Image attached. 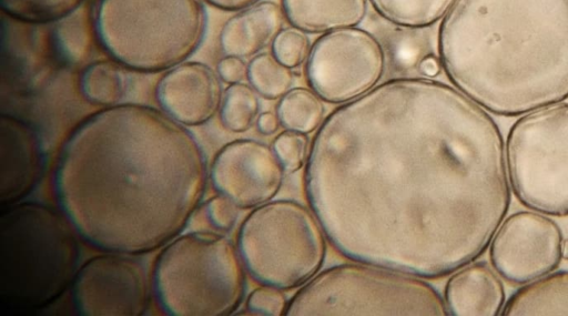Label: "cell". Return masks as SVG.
Segmentation results:
<instances>
[{"label":"cell","instance_id":"7","mask_svg":"<svg viewBox=\"0 0 568 316\" xmlns=\"http://www.w3.org/2000/svg\"><path fill=\"white\" fill-rule=\"evenodd\" d=\"M286 316H446L439 293L418 276L372 264L332 266L288 300Z\"/></svg>","mask_w":568,"mask_h":316},{"label":"cell","instance_id":"26","mask_svg":"<svg viewBox=\"0 0 568 316\" xmlns=\"http://www.w3.org/2000/svg\"><path fill=\"white\" fill-rule=\"evenodd\" d=\"M84 0H0L2 11L27 23L58 21L79 9Z\"/></svg>","mask_w":568,"mask_h":316},{"label":"cell","instance_id":"28","mask_svg":"<svg viewBox=\"0 0 568 316\" xmlns=\"http://www.w3.org/2000/svg\"><path fill=\"white\" fill-rule=\"evenodd\" d=\"M272 149L287 173H295L307 161L308 139L306 134L286 130L273 140Z\"/></svg>","mask_w":568,"mask_h":316},{"label":"cell","instance_id":"3","mask_svg":"<svg viewBox=\"0 0 568 316\" xmlns=\"http://www.w3.org/2000/svg\"><path fill=\"white\" fill-rule=\"evenodd\" d=\"M437 49L448 80L493 114L568 99V0H455Z\"/></svg>","mask_w":568,"mask_h":316},{"label":"cell","instance_id":"14","mask_svg":"<svg viewBox=\"0 0 568 316\" xmlns=\"http://www.w3.org/2000/svg\"><path fill=\"white\" fill-rule=\"evenodd\" d=\"M156 98L162 109L183 125L207 122L222 103L215 72L201 62L180 63L159 81Z\"/></svg>","mask_w":568,"mask_h":316},{"label":"cell","instance_id":"30","mask_svg":"<svg viewBox=\"0 0 568 316\" xmlns=\"http://www.w3.org/2000/svg\"><path fill=\"white\" fill-rule=\"evenodd\" d=\"M205 208L211 224L219 231H231L237 221L239 206L223 194L210 198Z\"/></svg>","mask_w":568,"mask_h":316},{"label":"cell","instance_id":"5","mask_svg":"<svg viewBox=\"0 0 568 316\" xmlns=\"http://www.w3.org/2000/svg\"><path fill=\"white\" fill-rule=\"evenodd\" d=\"M205 24L201 0H98L94 14L102 48L140 72L183 62L201 44Z\"/></svg>","mask_w":568,"mask_h":316},{"label":"cell","instance_id":"32","mask_svg":"<svg viewBox=\"0 0 568 316\" xmlns=\"http://www.w3.org/2000/svg\"><path fill=\"white\" fill-rule=\"evenodd\" d=\"M442 69L440 59L434 53L424 54L417 64L419 73L423 78L427 79H434L439 75Z\"/></svg>","mask_w":568,"mask_h":316},{"label":"cell","instance_id":"24","mask_svg":"<svg viewBox=\"0 0 568 316\" xmlns=\"http://www.w3.org/2000/svg\"><path fill=\"white\" fill-rule=\"evenodd\" d=\"M260 111L256 91L244 83L231 84L224 92L221 103V121L232 132L247 131Z\"/></svg>","mask_w":568,"mask_h":316},{"label":"cell","instance_id":"6","mask_svg":"<svg viewBox=\"0 0 568 316\" xmlns=\"http://www.w3.org/2000/svg\"><path fill=\"white\" fill-rule=\"evenodd\" d=\"M243 261L222 234L192 232L159 255L153 274L158 300L174 316H226L241 305L246 287Z\"/></svg>","mask_w":568,"mask_h":316},{"label":"cell","instance_id":"8","mask_svg":"<svg viewBox=\"0 0 568 316\" xmlns=\"http://www.w3.org/2000/svg\"><path fill=\"white\" fill-rule=\"evenodd\" d=\"M325 233L313 211L293 200L254 208L241 224L237 248L250 275L263 285L292 289L322 268Z\"/></svg>","mask_w":568,"mask_h":316},{"label":"cell","instance_id":"12","mask_svg":"<svg viewBox=\"0 0 568 316\" xmlns=\"http://www.w3.org/2000/svg\"><path fill=\"white\" fill-rule=\"evenodd\" d=\"M72 298L82 315L140 316L149 304L143 265L121 253L94 256L77 272Z\"/></svg>","mask_w":568,"mask_h":316},{"label":"cell","instance_id":"21","mask_svg":"<svg viewBox=\"0 0 568 316\" xmlns=\"http://www.w3.org/2000/svg\"><path fill=\"white\" fill-rule=\"evenodd\" d=\"M276 114L286 130L308 134L322 124L325 108L313 90L293 88L277 102Z\"/></svg>","mask_w":568,"mask_h":316},{"label":"cell","instance_id":"34","mask_svg":"<svg viewBox=\"0 0 568 316\" xmlns=\"http://www.w3.org/2000/svg\"><path fill=\"white\" fill-rule=\"evenodd\" d=\"M212 6L226 10V11H236L248 8L261 0H206Z\"/></svg>","mask_w":568,"mask_h":316},{"label":"cell","instance_id":"15","mask_svg":"<svg viewBox=\"0 0 568 316\" xmlns=\"http://www.w3.org/2000/svg\"><path fill=\"white\" fill-rule=\"evenodd\" d=\"M44 154L34 129L10 114L0 118V203L14 204L37 185Z\"/></svg>","mask_w":568,"mask_h":316},{"label":"cell","instance_id":"4","mask_svg":"<svg viewBox=\"0 0 568 316\" xmlns=\"http://www.w3.org/2000/svg\"><path fill=\"white\" fill-rule=\"evenodd\" d=\"M69 220L50 206L23 202L0 215V302L39 310L67 290L78 272L79 244Z\"/></svg>","mask_w":568,"mask_h":316},{"label":"cell","instance_id":"10","mask_svg":"<svg viewBox=\"0 0 568 316\" xmlns=\"http://www.w3.org/2000/svg\"><path fill=\"white\" fill-rule=\"evenodd\" d=\"M385 68L381 41L368 30L348 27L322 33L314 41L305 78L322 100L343 104L376 86Z\"/></svg>","mask_w":568,"mask_h":316},{"label":"cell","instance_id":"1","mask_svg":"<svg viewBox=\"0 0 568 316\" xmlns=\"http://www.w3.org/2000/svg\"><path fill=\"white\" fill-rule=\"evenodd\" d=\"M304 185L336 251L426 278L480 257L511 201L496 121L423 77L389 79L333 110L313 137Z\"/></svg>","mask_w":568,"mask_h":316},{"label":"cell","instance_id":"2","mask_svg":"<svg viewBox=\"0 0 568 316\" xmlns=\"http://www.w3.org/2000/svg\"><path fill=\"white\" fill-rule=\"evenodd\" d=\"M206 181L203 150L183 124L148 105L116 104L73 130L54 191L84 241L131 255L175 238L200 205Z\"/></svg>","mask_w":568,"mask_h":316},{"label":"cell","instance_id":"13","mask_svg":"<svg viewBox=\"0 0 568 316\" xmlns=\"http://www.w3.org/2000/svg\"><path fill=\"white\" fill-rule=\"evenodd\" d=\"M210 176L220 194L241 208H251L275 197L283 185L284 169L267 144L240 139L217 152Z\"/></svg>","mask_w":568,"mask_h":316},{"label":"cell","instance_id":"18","mask_svg":"<svg viewBox=\"0 0 568 316\" xmlns=\"http://www.w3.org/2000/svg\"><path fill=\"white\" fill-rule=\"evenodd\" d=\"M285 19L306 33L356 27L367 13V0H281Z\"/></svg>","mask_w":568,"mask_h":316},{"label":"cell","instance_id":"22","mask_svg":"<svg viewBox=\"0 0 568 316\" xmlns=\"http://www.w3.org/2000/svg\"><path fill=\"white\" fill-rule=\"evenodd\" d=\"M128 86L123 69L111 61H97L89 64L80 78L82 95L91 103L102 106L116 105L124 96Z\"/></svg>","mask_w":568,"mask_h":316},{"label":"cell","instance_id":"29","mask_svg":"<svg viewBox=\"0 0 568 316\" xmlns=\"http://www.w3.org/2000/svg\"><path fill=\"white\" fill-rule=\"evenodd\" d=\"M287 299L282 289L264 285L255 288L246 299V309L253 315H285Z\"/></svg>","mask_w":568,"mask_h":316},{"label":"cell","instance_id":"31","mask_svg":"<svg viewBox=\"0 0 568 316\" xmlns=\"http://www.w3.org/2000/svg\"><path fill=\"white\" fill-rule=\"evenodd\" d=\"M219 77L229 84L240 83L247 77V65L240 57L226 55L216 67Z\"/></svg>","mask_w":568,"mask_h":316},{"label":"cell","instance_id":"33","mask_svg":"<svg viewBox=\"0 0 568 316\" xmlns=\"http://www.w3.org/2000/svg\"><path fill=\"white\" fill-rule=\"evenodd\" d=\"M281 122L277 114L265 111L256 119V129L263 135H272L280 129Z\"/></svg>","mask_w":568,"mask_h":316},{"label":"cell","instance_id":"9","mask_svg":"<svg viewBox=\"0 0 568 316\" xmlns=\"http://www.w3.org/2000/svg\"><path fill=\"white\" fill-rule=\"evenodd\" d=\"M509 184L527 208L568 215V102L523 114L505 145Z\"/></svg>","mask_w":568,"mask_h":316},{"label":"cell","instance_id":"17","mask_svg":"<svg viewBox=\"0 0 568 316\" xmlns=\"http://www.w3.org/2000/svg\"><path fill=\"white\" fill-rule=\"evenodd\" d=\"M284 18L282 7L271 0L241 10L222 27V51L240 58L256 55L283 29Z\"/></svg>","mask_w":568,"mask_h":316},{"label":"cell","instance_id":"25","mask_svg":"<svg viewBox=\"0 0 568 316\" xmlns=\"http://www.w3.org/2000/svg\"><path fill=\"white\" fill-rule=\"evenodd\" d=\"M57 55L65 63L78 64L90 52V31L85 18L75 10L58 20L53 31Z\"/></svg>","mask_w":568,"mask_h":316},{"label":"cell","instance_id":"27","mask_svg":"<svg viewBox=\"0 0 568 316\" xmlns=\"http://www.w3.org/2000/svg\"><path fill=\"white\" fill-rule=\"evenodd\" d=\"M311 47L306 32L295 27L282 29L271 43L272 54L290 69H295L306 61Z\"/></svg>","mask_w":568,"mask_h":316},{"label":"cell","instance_id":"20","mask_svg":"<svg viewBox=\"0 0 568 316\" xmlns=\"http://www.w3.org/2000/svg\"><path fill=\"white\" fill-rule=\"evenodd\" d=\"M455 0H369L373 9L386 21L407 29L435 24Z\"/></svg>","mask_w":568,"mask_h":316},{"label":"cell","instance_id":"16","mask_svg":"<svg viewBox=\"0 0 568 316\" xmlns=\"http://www.w3.org/2000/svg\"><path fill=\"white\" fill-rule=\"evenodd\" d=\"M448 315L496 316L505 305V288L485 262H471L453 273L444 289Z\"/></svg>","mask_w":568,"mask_h":316},{"label":"cell","instance_id":"23","mask_svg":"<svg viewBox=\"0 0 568 316\" xmlns=\"http://www.w3.org/2000/svg\"><path fill=\"white\" fill-rule=\"evenodd\" d=\"M246 78L256 93L266 100L281 99L291 90L294 81L291 69L267 52L251 59Z\"/></svg>","mask_w":568,"mask_h":316},{"label":"cell","instance_id":"19","mask_svg":"<svg viewBox=\"0 0 568 316\" xmlns=\"http://www.w3.org/2000/svg\"><path fill=\"white\" fill-rule=\"evenodd\" d=\"M500 315H568V269L523 285L505 302Z\"/></svg>","mask_w":568,"mask_h":316},{"label":"cell","instance_id":"11","mask_svg":"<svg viewBox=\"0 0 568 316\" xmlns=\"http://www.w3.org/2000/svg\"><path fill=\"white\" fill-rule=\"evenodd\" d=\"M559 225L536 211L504 218L489 244V261L510 285H525L554 272L564 258Z\"/></svg>","mask_w":568,"mask_h":316}]
</instances>
